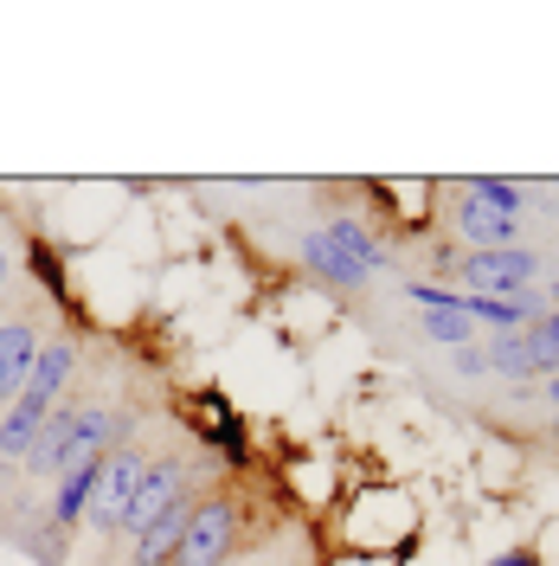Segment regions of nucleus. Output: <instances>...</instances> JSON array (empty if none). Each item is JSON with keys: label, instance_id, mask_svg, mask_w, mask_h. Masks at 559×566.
<instances>
[{"label": "nucleus", "instance_id": "obj_10", "mask_svg": "<svg viewBox=\"0 0 559 566\" xmlns=\"http://www.w3.org/2000/svg\"><path fill=\"white\" fill-rule=\"evenodd\" d=\"M303 264H309L321 283H335V290H367V277H373V271H360L328 232H309V239H303Z\"/></svg>", "mask_w": 559, "mask_h": 566}, {"label": "nucleus", "instance_id": "obj_5", "mask_svg": "<svg viewBox=\"0 0 559 566\" xmlns=\"http://www.w3.org/2000/svg\"><path fill=\"white\" fill-rule=\"evenodd\" d=\"M71 374H77V348H71V342H45V348H39V360H33V374H27V387H20V399H13V406H20L27 419L45 424V419H52V406L65 399Z\"/></svg>", "mask_w": 559, "mask_h": 566}, {"label": "nucleus", "instance_id": "obj_3", "mask_svg": "<svg viewBox=\"0 0 559 566\" xmlns=\"http://www.w3.org/2000/svg\"><path fill=\"white\" fill-rule=\"evenodd\" d=\"M141 470H148V451L141 444H116L104 458V470H97V490H91V509H84V522L97 534H116V522H123V509H129V495H136Z\"/></svg>", "mask_w": 559, "mask_h": 566}, {"label": "nucleus", "instance_id": "obj_17", "mask_svg": "<svg viewBox=\"0 0 559 566\" xmlns=\"http://www.w3.org/2000/svg\"><path fill=\"white\" fill-rule=\"evenodd\" d=\"M547 380V406H559V374H540Z\"/></svg>", "mask_w": 559, "mask_h": 566}, {"label": "nucleus", "instance_id": "obj_2", "mask_svg": "<svg viewBox=\"0 0 559 566\" xmlns=\"http://www.w3.org/2000/svg\"><path fill=\"white\" fill-rule=\"evenodd\" d=\"M180 495H193V458H148L136 495H129V509H123V522H116V534H129V541H136L161 509H175Z\"/></svg>", "mask_w": 559, "mask_h": 566}, {"label": "nucleus", "instance_id": "obj_7", "mask_svg": "<svg viewBox=\"0 0 559 566\" xmlns=\"http://www.w3.org/2000/svg\"><path fill=\"white\" fill-rule=\"evenodd\" d=\"M412 303H424V335L444 342V348H470L476 342V322L463 310V296L437 290V283H412Z\"/></svg>", "mask_w": 559, "mask_h": 566}, {"label": "nucleus", "instance_id": "obj_1", "mask_svg": "<svg viewBox=\"0 0 559 566\" xmlns=\"http://www.w3.org/2000/svg\"><path fill=\"white\" fill-rule=\"evenodd\" d=\"M239 522H245V509L232 495H200L193 502V522H187V534H180V547L168 566H225L232 547H239Z\"/></svg>", "mask_w": 559, "mask_h": 566}, {"label": "nucleus", "instance_id": "obj_6", "mask_svg": "<svg viewBox=\"0 0 559 566\" xmlns=\"http://www.w3.org/2000/svg\"><path fill=\"white\" fill-rule=\"evenodd\" d=\"M39 322L33 316H13V322H0V412L20 399V387H27V374H33V360H39Z\"/></svg>", "mask_w": 559, "mask_h": 566}, {"label": "nucleus", "instance_id": "obj_16", "mask_svg": "<svg viewBox=\"0 0 559 566\" xmlns=\"http://www.w3.org/2000/svg\"><path fill=\"white\" fill-rule=\"evenodd\" d=\"M489 566H534V554H502V560H489Z\"/></svg>", "mask_w": 559, "mask_h": 566}, {"label": "nucleus", "instance_id": "obj_18", "mask_svg": "<svg viewBox=\"0 0 559 566\" xmlns=\"http://www.w3.org/2000/svg\"><path fill=\"white\" fill-rule=\"evenodd\" d=\"M7 271H13V251H7V239H0V283H7Z\"/></svg>", "mask_w": 559, "mask_h": 566}, {"label": "nucleus", "instance_id": "obj_4", "mask_svg": "<svg viewBox=\"0 0 559 566\" xmlns=\"http://www.w3.org/2000/svg\"><path fill=\"white\" fill-rule=\"evenodd\" d=\"M456 271H463V283H470V296H521V290H534V271H540V258H534L527 245L470 251Z\"/></svg>", "mask_w": 559, "mask_h": 566}, {"label": "nucleus", "instance_id": "obj_8", "mask_svg": "<svg viewBox=\"0 0 559 566\" xmlns=\"http://www.w3.org/2000/svg\"><path fill=\"white\" fill-rule=\"evenodd\" d=\"M451 219H456V232H463L476 251H508V245H521V239H515V232H521V219H515V212L483 207L476 193H463V200L451 207Z\"/></svg>", "mask_w": 559, "mask_h": 566}, {"label": "nucleus", "instance_id": "obj_13", "mask_svg": "<svg viewBox=\"0 0 559 566\" xmlns=\"http://www.w3.org/2000/svg\"><path fill=\"white\" fill-rule=\"evenodd\" d=\"M328 239H335V245L348 251V258L360 264V271H380V245H373V232H360L354 219H335V226H328Z\"/></svg>", "mask_w": 559, "mask_h": 566}, {"label": "nucleus", "instance_id": "obj_9", "mask_svg": "<svg viewBox=\"0 0 559 566\" xmlns=\"http://www.w3.org/2000/svg\"><path fill=\"white\" fill-rule=\"evenodd\" d=\"M193 502H200V495H180L175 509H161V515L136 534V554H129V560H136V566H168V560H175L180 534H187V522H193Z\"/></svg>", "mask_w": 559, "mask_h": 566}, {"label": "nucleus", "instance_id": "obj_15", "mask_svg": "<svg viewBox=\"0 0 559 566\" xmlns=\"http://www.w3.org/2000/svg\"><path fill=\"white\" fill-rule=\"evenodd\" d=\"M451 360H456V374H463V380L489 374V348H476V342H470V348H451Z\"/></svg>", "mask_w": 559, "mask_h": 566}, {"label": "nucleus", "instance_id": "obj_11", "mask_svg": "<svg viewBox=\"0 0 559 566\" xmlns=\"http://www.w3.org/2000/svg\"><path fill=\"white\" fill-rule=\"evenodd\" d=\"M489 374H502V380H540V367H534L521 335H495L489 342Z\"/></svg>", "mask_w": 559, "mask_h": 566}, {"label": "nucleus", "instance_id": "obj_14", "mask_svg": "<svg viewBox=\"0 0 559 566\" xmlns=\"http://www.w3.org/2000/svg\"><path fill=\"white\" fill-rule=\"evenodd\" d=\"M463 193H476L483 207H495V212H515V219H521V187H515V180L476 175V180H463Z\"/></svg>", "mask_w": 559, "mask_h": 566}, {"label": "nucleus", "instance_id": "obj_12", "mask_svg": "<svg viewBox=\"0 0 559 566\" xmlns=\"http://www.w3.org/2000/svg\"><path fill=\"white\" fill-rule=\"evenodd\" d=\"M521 342H527V354H534V367H540V374H559V310H547Z\"/></svg>", "mask_w": 559, "mask_h": 566}]
</instances>
